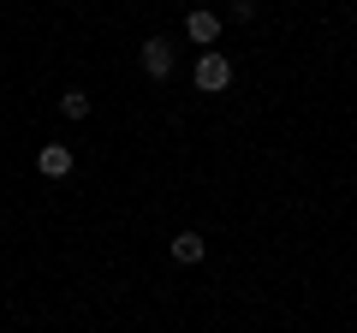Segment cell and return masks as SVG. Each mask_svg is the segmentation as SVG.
Returning <instances> with one entry per match:
<instances>
[{"label": "cell", "instance_id": "cell-4", "mask_svg": "<svg viewBox=\"0 0 357 333\" xmlns=\"http://www.w3.org/2000/svg\"><path fill=\"white\" fill-rule=\"evenodd\" d=\"M36 166H42V179H66V173H72V149H66V143H42Z\"/></svg>", "mask_w": 357, "mask_h": 333}, {"label": "cell", "instance_id": "cell-3", "mask_svg": "<svg viewBox=\"0 0 357 333\" xmlns=\"http://www.w3.org/2000/svg\"><path fill=\"white\" fill-rule=\"evenodd\" d=\"M185 36H191L197 48H215L220 42V13H203V6H197V13L185 18Z\"/></svg>", "mask_w": 357, "mask_h": 333}, {"label": "cell", "instance_id": "cell-1", "mask_svg": "<svg viewBox=\"0 0 357 333\" xmlns=\"http://www.w3.org/2000/svg\"><path fill=\"white\" fill-rule=\"evenodd\" d=\"M191 84H197V90H203V95H220V90H227V84H232V60H227V54H220V48H203V60H197Z\"/></svg>", "mask_w": 357, "mask_h": 333}, {"label": "cell", "instance_id": "cell-2", "mask_svg": "<svg viewBox=\"0 0 357 333\" xmlns=\"http://www.w3.org/2000/svg\"><path fill=\"white\" fill-rule=\"evenodd\" d=\"M143 72H149V77H173V42H167V36L143 42Z\"/></svg>", "mask_w": 357, "mask_h": 333}, {"label": "cell", "instance_id": "cell-6", "mask_svg": "<svg viewBox=\"0 0 357 333\" xmlns=\"http://www.w3.org/2000/svg\"><path fill=\"white\" fill-rule=\"evenodd\" d=\"M60 114H66V119H84V114H89V95H84V90H66V95H60Z\"/></svg>", "mask_w": 357, "mask_h": 333}, {"label": "cell", "instance_id": "cell-5", "mask_svg": "<svg viewBox=\"0 0 357 333\" xmlns=\"http://www.w3.org/2000/svg\"><path fill=\"white\" fill-rule=\"evenodd\" d=\"M167 250H173V262H185V268H191V262H203V232H178Z\"/></svg>", "mask_w": 357, "mask_h": 333}]
</instances>
